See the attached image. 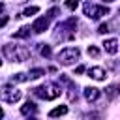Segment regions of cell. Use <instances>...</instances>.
Returning a JSON list of instances; mask_svg holds the SVG:
<instances>
[{
  "label": "cell",
  "mask_w": 120,
  "mask_h": 120,
  "mask_svg": "<svg viewBox=\"0 0 120 120\" xmlns=\"http://www.w3.org/2000/svg\"><path fill=\"white\" fill-rule=\"evenodd\" d=\"M60 94H62V88H60L58 84H54V82H45V84L34 88V96H38V98H41V99H45V101L56 99Z\"/></svg>",
  "instance_id": "obj_1"
},
{
  "label": "cell",
  "mask_w": 120,
  "mask_h": 120,
  "mask_svg": "<svg viewBox=\"0 0 120 120\" xmlns=\"http://www.w3.org/2000/svg\"><path fill=\"white\" fill-rule=\"evenodd\" d=\"M4 54L11 62H24L28 58V51L24 47H15V45H4Z\"/></svg>",
  "instance_id": "obj_2"
},
{
  "label": "cell",
  "mask_w": 120,
  "mask_h": 120,
  "mask_svg": "<svg viewBox=\"0 0 120 120\" xmlns=\"http://www.w3.org/2000/svg\"><path fill=\"white\" fill-rule=\"evenodd\" d=\"M79 56H81V51L77 47H66V49H62L58 52V64L71 66V64H75L79 60Z\"/></svg>",
  "instance_id": "obj_3"
},
{
  "label": "cell",
  "mask_w": 120,
  "mask_h": 120,
  "mask_svg": "<svg viewBox=\"0 0 120 120\" xmlns=\"http://www.w3.org/2000/svg\"><path fill=\"white\" fill-rule=\"evenodd\" d=\"M21 90H17L15 86H11V84H6V86H2L0 88V99L2 101H6V103H17L19 99H21Z\"/></svg>",
  "instance_id": "obj_4"
},
{
  "label": "cell",
  "mask_w": 120,
  "mask_h": 120,
  "mask_svg": "<svg viewBox=\"0 0 120 120\" xmlns=\"http://www.w3.org/2000/svg\"><path fill=\"white\" fill-rule=\"evenodd\" d=\"M82 9H84V15H86L88 19H99V17L111 13V9H109L107 6H94V4H84Z\"/></svg>",
  "instance_id": "obj_5"
},
{
  "label": "cell",
  "mask_w": 120,
  "mask_h": 120,
  "mask_svg": "<svg viewBox=\"0 0 120 120\" xmlns=\"http://www.w3.org/2000/svg\"><path fill=\"white\" fill-rule=\"evenodd\" d=\"M49 28V17H38L34 22H32V30L36 34H41Z\"/></svg>",
  "instance_id": "obj_6"
},
{
  "label": "cell",
  "mask_w": 120,
  "mask_h": 120,
  "mask_svg": "<svg viewBox=\"0 0 120 120\" xmlns=\"http://www.w3.org/2000/svg\"><path fill=\"white\" fill-rule=\"evenodd\" d=\"M88 75H90L92 79H96V81H103V79L107 77V71H105L103 68L96 66V68H90V69H88Z\"/></svg>",
  "instance_id": "obj_7"
},
{
  "label": "cell",
  "mask_w": 120,
  "mask_h": 120,
  "mask_svg": "<svg viewBox=\"0 0 120 120\" xmlns=\"http://www.w3.org/2000/svg\"><path fill=\"white\" fill-rule=\"evenodd\" d=\"M99 88H96V86H86L84 88V98H86V101H96L98 98H99Z\"/></svg>",
  "instance_id": "obj_8"
},
{
  "label": "cell",
  "mask_w": 120,
  "mask_h": 120,
  "mask_svg": "<svg viewBox=\"0 0 120 120\" xmlns=\"http://www.w3.org/2000/svg\"><path fill=\"white\" fill-rule=\"evenodd\" d=\"M103 49H105L109 54H114V52L118 51V41H116L114 38H111V39H105V41H103Z\"/></svg>",
  "instance_id": "obj_9"
},
{
  "label": "cell",
  "mask_w": 120,
  "mask_h": 120,
  "mask_svg": "<svg viewBox=\"0 0 120 120\" xmlns=\"http://www.w3.org/2000/svg\"><path fill=\"white\" fill-rule=\"evenodd\" d=\"M118 94H120V86H118V84H109V86L105 88V98H107L109 101L114 99Z\"/></svg>",
  "instance_id": "obj_10"
},
{
  "label": "cell",
  "mask_w": 120,
  "mask_h": 120,
  "mask_svg": "<svg viewBox=\"0 0 120 120\" xmlns=\"http://www.w3.org/2000/svg\"><path fill=\"white\" fill-rule=\"evenodd\" d=\"M21 114H24V116H28V114H36V105H34L32 101H26V103L21 107Z\"/></svg>",
  "instance_id": "obj_11"
},
{
  "label": "cell",
  "mask_w": 120,
  "mask_h": 120,
  "mask_svg": "<svg viewBox=\"0 0 120 120\" xmlns=\"http://www.w3.org/2000/svg\"><path fill=\"white\" fill-rule=\"evenodd\" d=\"M66 112H68V107H66V105H60V107L51 109V111H49V116L54 118V116H62V114H66Z\"/></svg>",
  "instance_id": "obj_12"
},
{
  "label": "cell",
  "mask_w": 120,
  "mask_h": 120,
  "mask_svg": "<svg viewBox=\"0 0 120 120\" xmlns=\"http://www.w3.org/2000/svg\"><path fill=\"white\" fill-rule=\"evenodd\" d=\"M41 75H45V69H41V68H34V69H30L28 79H38V77H41Z\"/></svg>",
  "instance_id": "obj_13"
},
{
  "label": "cell",
  "mask_w": 120,
  "mask_h": 120,
  "mask_svg": "<svg viewBox=\"0 0 120 120\" xmlns=\"http://www.w3.org/2000/svg\"><path fill=\"white\" fill-rule=\"evenodd\" d=\"M28 34H30V26H22L19 32H15V34H13V38H17V39H19V38H26Z\"/></svg>",
  "instance_id": "obj_14"
},
{
  "label": "cell",
  "mask_w": 120,
  "mask_h": 120,
  "mask_svg": "<svg viewBox=\"0 0 120 120\" xmlns=\"http://www.w3.org/2000/svg\"><path fill=\"white\" fill-rule=\"evenodd\" d=\"M38 11H39L38 6H30V8H26V9L22 11V15H24V17H30V15H36Z\"/></svg>",
  "instance_id": "obj_15"
},
{
  "label": "cell",
  "mask_w": 120,
  "mask_h": 120,
  "mask_svg": "<svg viewBox=\"0 0 120 120\" xmlns=\"http://www.w3.org/2000/svg\"><path fill=\"white\" fill-rule=\"evenodd\" d=\"M26 79H28V75H24V73H17V75H13V77H11V81H13V82H24Z\"/></svg>",
  "instance_id": "obj_16"
},
{
  "label": "cell",
  "mask_w": 120,
  "mask_h": 120,
  "mask_svg": "<svg viewBox=\"0 0 120 120\" xmlns=\"http://www.w3.org/2000/svg\"><path fill=\"white\" fill-rule=\"evenodd\" d=\"M88 54L94 56V58H98V56H99V49H98L96 45H90V47H88Z\"/></svg>",
  "instance_id": "obj_17"
},
{
  "label": "cell",
  "mask_w": 120,
  "mask_h": 120,
  "mask_svg": "<svg viewBox=\"0 0 120 120\" xmlns=\"http://www.w3.org/2000/svg\"><path fill=\"white\" fill-rule=\"evenodd\" d=\"M77 6H79L77 0H66V8L68 9H77Z\"/></svg>",
  "instance_id": "obj_18"
},
{
  "label": "cell",
  "mask_w": 120,
  "mask_h": 120,
  "mask_svg": "<svg viewBox=\"0 0 120 120\" xmlns=\"http://www.w3.org/2000/svg\"><path fill=\"white\" fill-rule=\"evenodd\" d=\"M98 32H99V34H107V32H109V24H107V22H101V24L98 26Z\"/></svg>",
  "instance_id": "obj_19"
},
{
  "label": "cell",
  "mask_w": 120,
  "mask_h": 120,
  "mask_svg": "<svg viewBox=\"0 0 120 120\" xmlns=\"http://www.w3.org/2000/svg\"><path fill=\"white\" fill-rule=\"evenodd\" d=\"M41 56H45V58H49V56H51V47H49V45L41 47Z\"/></svg>",
  "instance_id": "obj_20"
},
{
  "label": "cell",
  "mask_w": 120,
  "mask_h": 120,
  "mask_svg": "<svg viewBox=\"0 0 120 120\" xmlns=\"http://www.w3.org/2000/svg\"><path fill=\"white\" fill-rule=\"evenodd\" d=\"M58 15V8H52V9H49V13H47V17L51 19V17H56Z\"/></svg>",
  "instance_id": "obj_21"
},
{
  "label": "cell",
  "mask_w": 120,
  "mask_h": 120,
  "mask_svg": "<svg viewBox=\"0 0 120 120\" xmlns=\"http://www.w3.org/2000/svg\"><path fill=\"white\" fill-rule=\"evenodd\" d=\"M84 73V66H77L75 68V75H82Z\"/></svg>",
  "instance_id": "obj_22"
},
{
  "label": "cell",
  "mask_w": 120,
  "mask_h": 120,
  "mask_svg": "<svg viewBox=\"0 0 120 120\" xmlns=\"http://www.w3.org/2000/svg\"><path fill=\"white\" fill-rule=\"evenodd\" d=\"M6 22H8V19H6V17H4V19H0V26H4Z\"/></svg>",
  "instance_id": "obj_23"
},
{
  "label": "cell",
  "mask_w": 120,
  "mask_h": 120,
  "mask_svg": "<svg viewBox=\"0 0 120 120\" xmlns=\"http://www.w3.org/2000/svg\"><path fill=\"white\" fill-rule=\"evenodd\" d=\"M2 9H4V4H2V2H0V11H2Z\"/></svg>",
  "instance_id": "obj_24"
},
{
  "label": "cell",
  "mask_w": 120,
  "mask_h": 120,
  "mask_svg": "<svg viewBox=\"0 0 120 120\" xmlns=\"http://www.w3.org/2000/svg\"><path fill=\"white\" fill-rule=\"evenodd\" d=\"M2 116H4V111H2V109H0V118H2Z\"/></svg>",
  "instance_id": "obj_25"
},
{
  "label": "cell",
  "mask_w": 120,
  "mask_h": 120,
  "mask_svg": "<svg viewBox=\"0 0 120 120\" xmlns=\"http://www.w3.org/2000/svg\"><path fill=\"white\" fill-rule=\"evenodd\" d=\"M103 2H107V4H109V2H114V0H103Z\"/></svg>",
  "instance_id": "obj_26"
},
{
  "label": "cell",
  "mask_w": 120,
  "mask_h": 120,
  "mask_svg": "<svg viewBox=\"0 0 120 120\" xmlns=\"http://www.w3.org/2000/svg\"><path fill=\"white\" fill-rule=\"evenodd\" d=\"M0 66H2V60H0Z\"/></svg>",
  "instance_id": "obj_27"
},
{
  "label": "cell",
  "mask_w": 120,
  "mask_h": 120,
  "mask_svg": "<svg viewBox=\"0 0 120 120\" xmlns=\"http://www.w3.org/2000/svg\"><path fill=\"white\" fill-rule=\"evenodd\" d=\"M118 11H120V9H118Z\"/></svg>",
  "instance_id": "obj_28"
}]
</instances>
